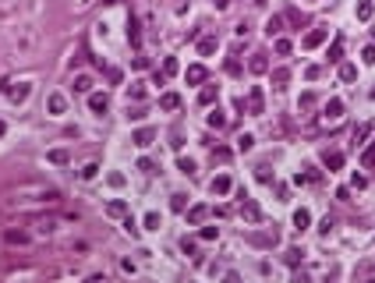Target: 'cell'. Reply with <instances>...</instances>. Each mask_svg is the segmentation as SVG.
I'll list each match as a JSON object with an SVG mask.
<instances>
[{"instance_id":"cell-49","label":"cell","mask_w":375,"mask_h":283,"mask_svg":"<svg viewBox=\"0 0 375 283\" xmlns=\"http://www.w3.org/2000/svg\"><path fill=\"white\" fill-rule=\"evenodd\" d=\"M85 283H103V276H89V280H85Z\"/></svg>"},{"instance_id":"cell-45","label":"cell","mask_w":375,"mask_h":283,"mask_svg":"<svg viewBox=\"0 0 375 283\" xmlns=\"http://www.w3.org/2000/svg\"><path fill=\"white\" fill-rule=\"evenodd\" d=\"M368 131H372V128H368V124H361V128H358V131H354V142H361V138H365V135H368Z\"/></svg>"},{"instance_id":"cell-44","label":"cell","mask_w":375,"mask_h":283,"mask_svg":"<svg viewBox=\"0 0 375 283\" xmlns=\"http://www.w3.org/2000/svg\"><path fill=\"white\" fill-rule=\"evenodd\" d=\"M142 96H145L142 85H131V89H128V99H142Z\"/></svg>"},{"instance_id":"cell-22","label":"cell","mask_w":375,"mask_h":283,"mask_svg":"<svg viewBox=\"0 0 375 283\" xmlns=\"http://www.w3.org/2000/svg\"><path fill=\"white\" fill-rule=\"evenodd\" d=\"M372 14H375V7H372V0H358V18H361V21H368Z\"/></svg>"},{"instance_id":"cell-5","label":"cell","mask_w":375,"mask_h":283,"mask_svg":"<svg viewBox=\"0 0 375 283\" xmlns=\"http://www.w3.org/2000/svg\"><path fill=\"white\" fill-rule=\"evenodd\" d=\"M131 142H135L138 149H149V145H153V142H156V131H153V128H138Z\"/></svg>"},{"instance_id":"cell-50","label":"cell","mask_w":375,"mask_h":283,"mask_svg":"<svg viewBox=\"0 0 375 283\" xmlns=\"http://www.w3.org/2000/svg\"><path fill=\"white\" fill-rule=\"evenodd\" d=\"M4 131H7V124H4V120H0V135H4Z\"/></svg>"},{"instance_id":"cell-1","label":"cell","mask_w":375,"mask_h":283,"mask_svg":"<svg viewBox=\"0 0 375 283\" xmlns=\"http://www.w3.org/2000/svg\"><path fill=\"white\" fill-rule=\"evenodd\" d=\"M244 110H248V113H255V117H258V113H266V96H262V89H258V85L248 92V99H244Z\"/></svg>"},{"instance_id":"cell-31","label":"cell","mask_w":375,"mask_h":283,"mask_svg":"<svg viewBox=\"0 0 375 283\" xmlns=\"http://www.w3.org/2000/svg\"><path fill=\"white\" fill-rule=\"evenodd\" d=\"M106 213H110V216H124V213H128V206H124V202H110Z\"/></svg>"},{"instance_id":"cell-47","label":"cell","mask_w":375,"mask_h":283,"mask_svg":"<svg viewBox=\"0 0 375 283\" xmlns=\"http://www.w3.org/2000/svg\"><path fill=\"white\" fill-rule=\"evenodd\" d=\"M227 283H241V276L237 273H227Z\"/></svg>"},{"instance_id":"cell-48","label":"cell","mask_w":375,"mask_h":283,"mask_svg":"<svg viewBox=\"0 0 375 283\" xmlns=\"http://www.w3.org/2000/svg\"><path fill=\"white\" fill-rule=\"evenodd\" d=\"M212 4H216V7H227V4H230V0H212Z\"/></svg>"},{"instance_id":"cell-4","label":"cell","mask_w":375,"mask_h":283,"mask_svg":"<svg viewBox=\"0 0 375 283\" xmlns=\"http://www.w3.org/2000/svg\"><path fill=\"white\" fill-rule=\"evenodd\" d=\"M322 117H326V120H340V117H344V99H329V103L322 106Z\"/></svg>"},{"instance_id":"cell-15","label":"cell","mask_w":375,"mask_h":283,"mask_svg":"<svg viewBox=\"0 0 375 283\" xmlns=\"http://www.w3.org/2000/svg\"><path fill=\"white\" fill-rule=\"evenodd\" d=\"M128 43L138 50L142 46V32H138V18H128Z\"/></svg>"},{"instance_id":"cell-28","label":"cell","mask_w":375,"mask_h":283,"mask_svg":"<svg viewBox=\"0 0 375 283\" xmlns=\"http://www.w3.org/2000/svg\"><path fill=\"white\" fill-rule=\"evenodd\" d=\"M177 170H181V174H188V177H191V174H195L198 167H195V159H188V156H184V159H181V163H177Z\"/></svg>"},{"instance_id":"cell-39","label":"cell","mask_w":375,"mask_h":283,"mask_svg":"<svg viewBox=\"0 0 375 283\" xmlns=\"http://www.w3.org/2000/svg\"><path fill=\"white\" fill-rule=\"evenodd\" d=\"M163 74H177V60H174V57L163 60Z\"/></svg>"},{"instance_id":"cell-23","label":"cell","mask_w":375,"mask_h":283,"mask_svg":"<svg viewBox=\"0 0 375 283\" xmlns=\"http://www.w3.org/2000/svg\"><path fill=\"white\" fill-rule=\"evenodd\" d=\"M361 167H365V170H375V145H368V149L361 152Z\"/></svg>"},{"instance_id":"cell-51","label":"cell","mask_w":375,"mask_h":283,"mask_svg":"<svg viewBox=\"0 0 375 283\" xmlns=\"http://www.w3.org/2000/svg\"><path fill=\"white\" fill-rule=\"evenodd\" d=\"M372 39H375V32H372Z\"/></svg>"},{"instance_id":"cell-25","label":"cell","mask_w":375,"mask_h":283,"mask_svg":"<svg viewBox=\"0 0 375 283\" xmlns=\"http://www.w3.org/2000/svg\"><path fill=\"white\" fill-rule=\"evenodd\" d=\"M92 89V78L89 74H78V78H74V92H89Z\"/></svg>"},{"instance_id":"cell-12","label":"cell","mask_w":375,"mask_h":283,"mask_svg":"<svg viewBox=\"0 0 375 283\" xmlns=\"http://www.w3.org/2000/svg\"><path fill=\"white\" fill-rule=\"evenodd\" d=\"M184 78H188L191 85H202V82H205V67H202V64H191V67L184 71Z\"/></svg>"},{"instance_id":"cell-27","label":"cell","mask_w":375,"mask_h":283,"mask_svg":"<svg viewBox=\"0 0 375 283\" xmlns=\"http://www.w3.org/2000/svg\"><path fill=\"white\" fill-rule=\"evenodd\" d=\"M340 78H344V82H354V78H358V67H354V64H340Z\"/></svg>"},{"instance_id":"cell-9","label":"cell","mask_w":375,"mask_h":283,"mask_svg":"<svg viewBox=\"0 0 375 283\" xmlns=\"http://www.w3.org/2000/svg\"><path fill=\"white\" fill-rule=\"evenodd\" d=\"M269 82H273V89H287L290 71H287V67H273V71H269Z\"/></svg>"},{"instance_id":"cell-17","label":"cell","mask_w":375,"mask_h":283,"mask_svg":"<svg viewBox=\"0 0 375 283\" xmlns=\"http://www.w3.org/2000/svg\"><path fill=\"white\" fill-rule=\"evenodd\" d=\"M160 106H163V110H177V106H181V96H177V92H163V96H160Z\"/></svg>"},{"instance_id":"cell-18","label":"cell","mask_w":375,"mask_h":283,"mask_svg":"<svg viewBox=\"0 0 375 283\" xmlns=\"http://www.w3.org/2000/svg\"><path fill=\"white\" fill-rule=\"evenodd\" d=\"M308 223H312V213H308V209H297V213H294V227H297V230H308Z\"/></svg>"},{"instance_id":"cell-3","label":"cell","mask_w":375,"mask_h":283,"mask_svg":"<svg viewBox=\"0 0 375 283\" xmlns=\"http://www.w3.org/2000/svg\"><path fill=\"white\" fill-rule=\"evenodd\" d=\"M241 216H244L248 223H258V220H262V213H258V206H255V202H251V198H248L244 191H241Z\"/></svg>"},{"instance_id":"cell-13","label":"cell","mask_w":375,"mask_h":283,"mask_svg":"<svg viewBox=\"0 0 375 283\" xmlns=\"http://www.w3.org/2000/svg\"><path fill=\"white\" fill-rule=\"evenodd\" d=\"M216 99H219V85H205V89L198 92V103H202V106H212Z\"/></svg>"},{"instance_id":"cell-16","label":"cell","mask_w":375,"mask_h":283,"mask_svg":"<svg viewBox=\"0 0 375 283\" xmlns=\"http://www.w3.org/2000/svg\"><path fill=\"white\" fill-rule=\"evenodd\" d=\"M280 32H283V18L273 14V18L266 21V35H269V39H280Z\"/></svg>"},{"instance_id":"cell-41","label":"cell","mask_w":375,"mask_h":283,"mask_svg":"<svg viewBox=\"0 0 375 283\" xmlns=\"http://www.w3.org/2000/svg\"><path fill=\"white\" fill-rule=\"evenodd\" d=\"M50 159H53V163H67V152H64V149H53Z\"/></svg>"},{"instance_id":"cell-30","label":"cell","mask_w":375,"mask_h":283,"mask_svg":"<svg viewBox=\"0 0 375 283\" xmlns=\"http://www.w3.org/2000/svg\"><path fill=\"white\" fill-rule=\"evenodd\" d=\"M160 213H145V230H160Z\"/></svg>"},{"instance_id":"cell-38","label":"cell","mask_w":375,"mask_h":283,"mask_svg":"<svg viewBox=\"0 0 375 283\" xmlns=\"http://www.w3.org/2000/svg\"><path fill=\"white\" fill-rule=\"evenodd\" d=\"M251 145H255V138H251V135H241V138H237V149H241V152H248Z\"/></svg>"},{"instance_id":"cell-7","label":"cell","mask_w":375,"mask_h":283,"mask_svg":"<svg viewBox=\"0 0 375 283\" xmlns=\"http://www.w3.org/2000/svg\"><path fill=\"white\" fill-rule=\"evenodd\" d=\"M216 50H219V39H216V35H202V39H198V53H202V57H212Z\"/></svg>"},{"instance_id":"cell-35","label":"cell","mask_w":375,"mask_h":283,"mask_svg":"<svg viewBox=\"0 0 375 283\" xmlns=\"http://www.w3.org/2000/svg\"><path fill=\"white\" fill-rule=\"evenodd\" d=\"M312 106H315V96L312 92H305L301 99H297V110H312Z\"/></svg>"},{"instance_id":"cell-6","label":"cell","mask_w":375,"mask_h":283,"mask_svg":"<svg viewBox=\"0 0 375 283\" xmlns=\"http://www.w3.org/2000/svg\"><path fill=\"white\" fill-rule=\"evenodd\" d=\"M89 110H92V113H99V117H103V113H106V110H110V99H106V96H103V92H92V96H89Z\"/></svg>"},{"instance_id":"cell-40","label":"cell","mask_w":375,"mask_h":283,"mask_svg":"<svg viewBox=\"0 0 375 283\" xmlns=\"http://www.w3.org/2000/svg\"><path fill=\"white\" fill-rule=\"evenodd\" d=\"M361 60H365V64H375V46H365V50H361Z\"/></svg>"},{"instance_id":"cell-32","label":"cell","mask_w":375,"mask_h":283,"mask_svg":"<svg viewBox=\"0 0 375 283\" xmlns=\"http://www.w3.org/2000/svg\"><path fill=\"white\" fill-rule=\"evenodd\" d=\"M223 124H227V117H223L219 110H212L209 113V128H223Z\"/></svg>"},{"instance_id":"cell-29","label":"cell","mask_w":375,"mask_h":283,"mask_svg":"<svg viewBox=\"0 0 375 283\" xmlns=\"http://www.w3.org/2000/svg\"><path fill=\"white\" fill-rule=\"evenodd\" d=\"M11 99H14V103H25V99H28V85L21 82L18 89H11Z\"/></svg>"},{"instance_id":"cell-24","label":"cell","mask_w":375,"mask_h":283,"mask_svg":"<svg viewBox=\"0 0 375 283\" xmlns=\"http://www.w3.org/2000/svg\"><path fill=\"white\" fill-rule=\"evenodd\" d=\"M64 106H67V99H64L60 92H53V96H50V113H64Z\"/></svg>"},{"instance_id":"cell-36","label":"cell","mask_w":375,"mask_h":283,"mask_svg":"<svg viewBox=\"0 0 375 283\" xmlns=\"http://www.w3.org/2000/svg\"><path fill=\"white\" fill-rule=\"evenodd\" d=\"M170 206H174L177 213H184V209H188V195H174V202H170Z\"/></svg>"},{"instance_id":"cell-19","label":"cell","mask_w":375,"mask_h":283,"mask_svg":"<svg viewBox=\"0 0 375 283\" xmlns=\"http://www.w3.org/2000/svg\"><path fill=\"white\" fill-rule=\"evenodd\" d=\"M4 237H7V245H28V234H25V230H14V227H11Z\"/></svg>"},{"instance_id":"cell-2","label":"cell","mask_w":375,"mask_h":283,"mask_svg":"<svg viewBox=\"0 0 375 283\" xmlns=\"http://www.w3.org/2000/svg\"><path fill=\"white\" fill-rule=\"evenodd\" d=\"M326 39H329V28H312V32L301 39V46H305V50H315V46L326 43Z\"/></svg>"},{"instance_id":"cell-43","label":"cell","mask_w":375,"mask_h":283,"mask_svg":"<svg viewBox=\"0 0 375 283\" xmlns=\"http://www.w3.org/2000/svg\"><path fill=\"white\" fill-rule=\"evenodd\" d=\"M106 78H110V82H114V85H117V82H121V78H124V74H121V67H110V71H106Z\"/></svg>"},{"instance_id":"cell-14","label":"cell","mask_w":375,"mask_h":283,"mask_svg":"<svg viewBox=\"0 0 375 283\" xmlns=\"http://www.w3.org/2000/svg\"><path fill=\"white\" fill-rule=\"evenodd\" d=\"M326 57H329L333 64H340V60H344V39H340V35H336V39H333V46L326 50Z\"/></svg>"},{"instance_id":"cell-34","label":"cell","mask_w":375,"mask_h":283,"mask_svg":"<svg viewBox=\"0 0 375 283\" xmlns=\"http://www.w3.org/2000/svg\"><path fill=\"white\" fill-rule=\"evenodd\" d=\"M301 255H305L301 248H290V252L283 255V259H287V266H297V262H301Z\"/></svg>"},{"instance_id":"cell-33","label":"cell","mask_w":375,"mask_h":283,"mask_svg":"<svg viewBox=\"0 0 375 283\" xmlns=\"http://www.w3.org/2000/svg\"><path fill=\"white\" fill-rule=\"evenodd\" d=\"M290 50H294V46H290V39H283V35H280V39H276V53H280V57H287Z\"/></svg>"},{"instance_id":"cell-20","label":"cell","mask_w":375,"mask_h":283,"mask_svg":"<svg viewBox=\"0 0 375 283\" xmlns=\"http://www.w3.org/2000/svg\"><path fill=\"white\" fill-rule=\"evenodd\" d=\"M283 18H287V21H290V25H294V28H301V25H308V18H305V14H301V11H297V7H290V11H287V14H283Z\"/></svg>"},{"instance_id":"cell-8","label":"cell","mask_w":375,"mask_h":283,"mask_svg":"<svg viewBox=\"0 0 375 283\" xmlns=\"http://www.w3.org/2000/svg\"><path fill=\"white\" fill-rule=\"evenodd\" d=\"M248 71H251V74H266V71H269V60H266V53H251V60H248Z\"/></svg>"},{"instance_id":"cell-42","label":"cell","mask_w":375,"mask_h":283,"mask_svg":"<svg viewBox=\"0 0 375 283\" xmlns=\"http://www.w3.org/2000/svg\"><path fill=\"white\" fill-rule=\"evenodd\" d=\"M181 252H184V255H191V252H195V241H191V237H184V241H181Z\"/></svg>"},{"instance_id":"cell-52","label":"cell","mask_w":375,"mask_h":283,"mask_svg":"<svg viewBox=\"0 0 375 283\" xmlns=\"http://www.w3.org/2000/svg\"><path fill=\"white\" fill-rule=\"evenodd\" d=\"M368 283H375V280H368Z\"/></svg>"},{"instance_id":"cell-10","label":"cell","mask_w":375,"mask_h":283,"mask_svg":"<svg viewBox=\"0 0 375 283\" xmlns=\"http://www.w3.org/2000/svg\"><path fill=\"white\" fill-rule=\"evenodd\" d=\"M209 188H212V195H230V188H234V184H230V177H227V174H219V177H212V184H209Z\"/></svg>"},{"instance_id":"cell-46","label":"cell","mask_w":375,"mask_h":283,"mask_svg":"<svg viewBox=\"0 0 375 283\" xmlns=\"http://www.w3.org/2000/svg\"><path fill=\"white\" fill-rule=\"evenodd\" d=\"M216 234H219V230H216V227H205V230H202V241H212V237H216Z\"/></svg>"},{"instance_id":"cell-21","label":"cell","mask_w":375,"mask_h":283,"mask_svg":"<svg viewBox=\"0 0 375 283\" xmlns=\"http://www.w3.org/2000/svg\"><path fill=\"white\" fill-rule=\"evenodd\" d=\"M205 213H209L205 206H191V209H188V223H191V227H195V223H202V220H205Z\"/></svg>"},{"instance_id":"cell-26","label":"cell","mask_w":375,"mask_h":283,"mask_svg":"<svg viewBox=\"0 0 375 283\" xmlns=\"http://www.w3.org/2000/svg\"><path fill=\"white\" fill-rule=\"evenodd\" d=\"M237 57H241V50H234V53L227 57V71H230V74H241V60H237Z\"/></svg>"},{"instance_id":"cell-37","label":"cell","mask_w":375,"mask_h":283,"mask_svg":"<svg viewBox=\"0 0 375 283\" xmlns=\"http://www.w3.org/2000/svg\"><path fill=\"white\" fill-rule=\"evenodd\" d=\"M138 170L142 174H156V163H153V159H138Z\"/></svg>"},{"instance_id":"cell-11","label":"cell","mask_w":375,"mask_h":283,"mask_svg":"<svg viewBox=\"0 0 375 283\" xmlns=\"http://www.w3.org/2000/svg\"><path fill=\"white\" fill-rule=\"evenodd\" d=\"M322 163H326L329 170H340V167H344V152H336V149H326V156H322Z\"/></svg>"}]
</instances>
